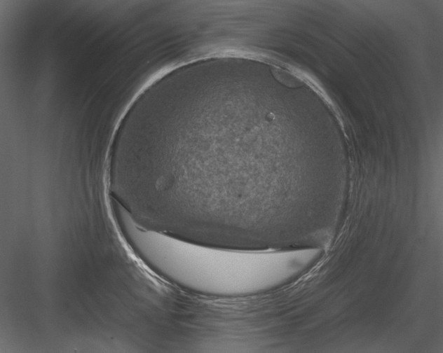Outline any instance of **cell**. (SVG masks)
<instances>
[{
	"label": "cell",
	"mask_w": 443,
	"mask_h": 353,
	"mask_svg": "<svg viewBox=\"0 0 443 353\" xmlns=\"http://www.w3.org/2000/svg\"><path fill=\"white\" fill-rule=\"evenodd\" d=\"M146 254L163 274L201 295L252 297L294 279L320 258L318 248L240 250L192 243L163 234L150 237Z\"/></svg>",
	"instance_id": "1"
}]
</instances>
